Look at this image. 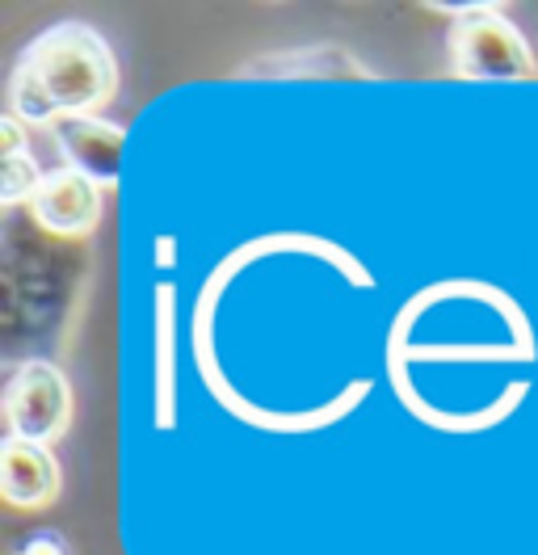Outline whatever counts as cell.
Returning <instances> with one entry per match:
<instances>
[{
    "label": "cell",
    "instance_id": "6da1fadb",
    "mask_svg": "<svg viewBox=\"0 0 538 555\" xmlns=\"http://www.w3.org/2000/svg\"><path fill=\"white\" fill-rule=\"evenodd\" d=\"M13 76L30 80L60 118H85L118 93V60L110 42L85 22H60L26 42Z\"/></svg>",
    "mask_w": 538,
    "mask_h": 555
},
{
    "label": "cell",
    "instance_id": "7a4b0ae2",
    "mask_svg": "<svg viewBox=\"0 0 538 555\" xmlns=\"http://www.w3.org/2000/svg\"><path fill=\"white\" fill-rule=\"evenodd\" d=\"M450 68L463 80H535L538 60L530 51V38L488 0L484 9L454 17Z\"/></svg>",
    "mask_w": 538,
    "mask_h": 555
},
{
    "label": "cell",
    "instance_id": "3957f363",
    "mask_svg": "<svg viewBox=\"0 0 538 555\" xmlns=\"http://www.w3.org/2000/svg\"><path fill=\"white\" fill-rule=\"evenodd\" d=\"M72 425V383L55 362H17L4 379V429L22 442H60Z\"/></svg>",
    "mask_w": 538,
    "mask_h": 555
},
{
    "label": "cell",
    "instance_id": "277c9868",
    "mask_svg": "<svg viewBox=\"0 0 538 555\" xmlns=\"http://www.w3.org/2000/svg\"><path fill=\"white\" fill-rule=\"evenodd\" d=\"M34 215V223L60 241H80V236H93L101 223V210H105V194H101L98 181H89L76 169H47L34 198L26 203Z\"/></svg>",
    "mask_w": 538,
    "mask_h": 555
},
{
    "label": "cell",
    "instance_id": "5b68a950",
    "mask_svg": "<svg viewBox=\"0 0 538 555\" xmlns=\"http://www.w3.org/2000/svg\"><path fill=\"white\" fill-rule=\"evenodd\" d=\"M51 139L60 147L67 169L85 173L98 181L101 190L118 185L123 173V152H127V131L101 114H85V118H60L51 127Z\"/></svg>",
    "mask_w": 538,
    "mask_h": 555
},
{
    "label": "cell",
    "instance_id": "8992f818",
    "mask_svg": "<svg viewBox=\"0 0 538 555\" xmlns=\"http://www.w3.org/2000/svg\"><path fill=\"white\" fill-rule=\"evenodd\" d=\"M0 496L9 509H42L60 496V459L42 442L4 438L0 447Z\"/></svg>",
    "mask_w": 538,
    "mask_h": 555
},
{
    "label": "cell",
    "instance_id": "52a82bcc",
    "mask_svg": "<svg viewBox=\"0 0 538 555\" xmlns=\"http://www.w3.org/2000/svg\"><path fill=\"white\" fill-rule=\"evenodd\" d=\"M42 181V169L34 165V152H22V156H0V198L9 207L17 203H30L34 190Z\"/></svg>",
    "mask_w": 538,
    "mask_h": 555
},
{
    "label": "cell",
    "instance_id": "ba28073f",
    "mask_svg": "<svg viewBox=\"0 0 538 555\" xmlns=\"http://www.w3.org/2000/svg\"><path fill=\"white\" fill-rule=\"evenodd\" d=\"M13 555H67V543L64 534H55V530H38V534H26Z\"/></svg>",
    "mask_w": 538,
    "mask_h": 555
},
{
    "label": "cell",
    "instance_id": "9c48e42d",
    "mask_svg": "<svg viewBox=\"0 0 538 555\" xmlns=\"http://www.w3.org/2000/svg\"><path fill=\"white\" fill-rule=\"evenodd\" d=\"M22 152H30V143H26V122L4 109V118H0V156H22Z\"/></svg>",
    "mask_w": 538,
    "mask_h": 555
}]
</instances>
